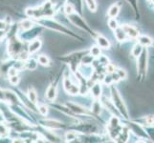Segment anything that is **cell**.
<instances>
[{
	"label": "cell",
	"instance_id": "obj_24",
	"mask_svg": "<svg viewBox=\"0 0 154 143\" xmlns=\"http://www.w3.org/2000/svg\"><path fill=\"white\" fill-rule=\"evenodd\" d=\"M116 67H115V65H113L112 63H108L107 65H106V73H114L115 71H116Z\"/></svg>",
	"mask_w": 154,
	"mask_h": 143
},
{
	"label": "cell",
	"instance_id": "obj_16",
	"mask_svg": "<svg viewBox=\"0 0 154 143\" xmlns=\"http://www.w3.org/2000/svg\"><path fill=\"white\" fill-rule=\"evenodd\" d=\"M85 2H86V5H87L88 9L91 10V12H93V13L96 12L97 8H98L96 0H85Z\"/></svg>",
	"mask_w": 154,
	"mask_h": 143
},
{
	"label": "cell",
	"instance_id": "obj_34",
	"mask_svg": "<svg viewBox=\"0 0 154 143\" xmlns=\"http://www.w3.org/2000/svg\"><path fill=\"white\" fill-rule=\"evenodd\" d=\"M147 1H148V2H150V0H147Z\"/></svg>",
	"mask_w": 154,
	"mask_h": 143
},
{
	"label": "cell",
	"instance_id": "obj_11",
	"mask_svg": "<svg viewBox=\"0 0 154 143\" xmlns=\"http://www.w3.org/2000/svg\"><path fill=\"white\" fill-rule=\"evenodd\" d=\"M143 49H144V47L137 42V43L133 46V48H132V50H131V55L133 56L134 58H137L142 54Z\"/></svg>",
	"mask_w": 154,
	"mask_h": 143
},
{
	"label": "cell",
	"instance_id": "obj_12",
	"mask_svg": "<svg viewBox=\"0 0 154 143\" xmlns=\"http://www.w3.org/2000/svg\"><path fill=\"white\" fill-rule=\"evenodd\" d=\"M40 46H41V42L39 40H35L33 42H31V44L29 46V52H31V54L35 52L36 51L39 50Z\"/></svg>",
	"mask_w": 154,
	"mask_h": 143
},
{
	"label": "cell",
	"instance_id": "obj_6",
	"mask_svg": "<svg viewBox=\"0 0 154 143\" xmlns=\"http://www.w3.org/2000/svg\"><path fill=\"white\" fill-rule=\"evenodd\" d=\"M113 31H114V36H115L116 40L120 42V43H124V42L130 40L128 38V36H127L126 34L125 33V31L122 29V27H120V26L117 29H115Z\"/></svg>",
	"mask_w": 154,
	"mask_h": 143
},
{
	"label": "cell",
	"instance_id": "obj_32",
	"mask_svg": "<svg viewBox=\"0 0 154 143\" xmlns=\"http://www.w3.org/2000/svg\"><path fill=\"white\" fill-rule=\"evenodd\" d=\"M150 2H151V3H153V4H154V0H150Z\"/></svg>",
	"mask_w": 154,
	"mask_h": 143
},
{
	"label": "cell",
	"instance_id": "obj_4",
	"mask_svg": "<svg viewBox=\"0 0 154 143\" xmlns=\"http://www.w3.org/2000/svg\"><path fill=\"white\" fill-rule=\"evenodd\" d=\"M133 121L143 127L154 126V115H147L145 116H142V118L133 119Z\"/></svg>",
	"mask_w": 154,
	"mask_h": 143
},
{
	"label": "cell",
	"instance_id": "obj_25",
	"mask_svg": "<svg viewBox=\"0 0 154 143\" xmlns=\"http://www.w3.org/2000/svg\"><path fill=\"white\" fill-rule=\"evenodd\" d=\"M38 111L42 115H46L48 114V108H47L46 105H40L38 107Z\"/></svg>",
	"mask_w": 154,
	"mask_h": 143
},
{
	"label": "cell",
	"instance_id": "obj_14",
	"mask_svg": "<svg viewBox=\"0 0 154 143\" xmlns=\"http://www.w3.org/2000/svg\"><path fill=\"white\" fill-rule=\"evenodd\" d=\"M56 88L54 86H51L48 88V90H47V93H46V97L50 99V100H54L56 98Z\"/></svg>",
	"mask_w": 154,
	"mask_h": 143
},
{
	"label": "cell",
	"instance_id": "obj_1",
	"mask_svg": "<svg viewBox=\"0 0 154 143\" xmlns=\"http://www.w3.org/2000/svg\"><path fill=\"white\" fill-rule=\"evenodd\" d=\"M137 78L138 81L143 82L146 79L148 69V50L147 48L143 49L142 54L137 58Z\"/></svg>",
	"mask_w": 154,
	"mask_h": 143
},
{
	"label": "cell",
	"instance_id": "obj_13",
	"mask_svg": "<svg viewBox=\"0 0 154 143\" xmlns=\"http://www.w3.org/2000/svg\"><path fill=\"white\" fill-rule=\"evenodd\" d=\"M121 126V120L118 116L113 115L109 120V128H117V127Z\"/></svg>",
	"mask_w": 154,
	"mask_h": 143
},
{
	"label": "cell",
	"instance_id": "obj_29",
	"mask_svg": "<svg viewBox=\"0 0 154 143\" xmlns=\"http://www.w3.org/2000/svg\"><path fill=\"white\" fill-rule=\"evenodd\" d=\"M65 13H67V14H71V13H74V7L72 6V5H67V6L65 7Z\"/></svg>",
	"mask_w": 154,
	"mask_h": 143
},
{
	"label": "cell",
	"instance_id": "obj_30",
	"mask_svg": "<svg viewBox=\"0 0 154 143\" xmlns=\"http://www.w3.org/2000/svg\"><path fill=\"white\" fill-rule=\"evenodd\" d=\"M8 75L9 76H17V69H14V68H12V69H10L9 72H8Z\"/></svg>",
	"mask_w": 154,
	"mask_h": 143
},
{
	"label": "cell",
	"instance_id": "obj_17",
	"mask_svg": "<svg viewBox=\"0 0 154 143\" xmlns=\"http://www.w3.org/2000/svg\"><path fill=\"white\" fill-rule=\"evenodd\" d=\"M92 94H94L95 97L99 98L102 94V88H100V85L99 84H95L94 86H92Z\"/></svg>",
	"mask_w": 154,
	"mask_h": 143
},
{
	"label": "cell",
	"instance_id": "obj_28",
	"mask_svg": "<svg viewBox=\"0 0 154 143\" xmlns=\"http://www.w3.org/2000/svg\"><path fill=\"white\" fill-rule=\"evenodd\" d=\"M100 102H96V103L94 104V106H93V112L96 113V114H100Z\"/></svg>",
	"mask_w": 154,
	"mask_h": 143
},
{
	"label": "cell",
	"instance_id": "obj_18",
	"mask_svg": "<svg viewBox=\"0 0 154 143\" xmlns=\"http://www.w3.org/2000/svg\"><path fill=\"white\" fill-rule=\"evenodd\" d=\"M117 73V75L119 76L120 79L121 80H123V79H125L127 77V73L125 70H124V69H122V68H118V69H116V71Z\"/></svg>",
	"mask_w": 154,
	"mask_h": 143
},
{
	"label": "cell",
	"instance_id": "obj_7",
	"mask_svg": "<svg viewBox=\"0 0 154 143\" xmlns=\"http://www.w3.org/2000/svg\"><path fill=\"white\" fill-rule=\"evenodd\" d=\"M129 136H130V130L129 128L125 126H123V129H122L121 133L119 134V136L116 137V141L117 142H127L129 139Z\"/></svg>",
	"mask_w": 154,
	"mask_h": 143
},
{
	"label": "cell",
	"instance_id": "obj_21",
	"mask_svg": "<svg viewBox=\"0 0 154 143\" xmlns=\"http://www.w3.org/2000/svg\"><path fill=\"white\" fill-rule=\"evenodd\" d=\"M38 62L40 63L41 65H43V66L49 65V63H50L49 57H48V56H46V55H39V56H38Z\"/></svg>",
	"mask_w": 154,
	"mask_h": 143
},
{
	"label": "cell",
	"instance_id": "obj_8",
	"mask_svg": "<svg viewBox=\"0 0 154 143\" xmlns=\"http://www.w3.org/2000/svg\"><path fill=\"white\" fill-rule=\"evenodd\" d=\"M97 43H98V46L100 48H103V49H110V47H111L110 41L102 34L97 35Z\"/></svg>",
	"mask_w": 154,
	"mask_h": 143
},
{
	"label": "cell",
	"instance_id": "obj_20",
	"mask_svg": "<svg viewBox=\"0 0 154 143\" xmlns=\"http://www.w3.org/2000/svg\"><path fill=\"white\" fill-rule=\"evenodd\" d=\"M28 97H29V99L31 100L32 102H34V103L36 102V99H38V94H36L35 90H33V89H30L29 90Z\"/></svg>",
	"mask_w": 154,
	"mask_h": 143
},
{
	"label": "cell",
	"instance_id": "obj_15",
	"mask_svg": "<svg viewBox=\"0 0 154 143\" xmlns=\"http://www.w3.org/2000/svg\"><path fill=\"white\" fill-rule=\"evenodd\" d=\"M144 129L148 136V139H149L152 142H154V126L144 127Z\"/></svg>",
	"mask_w": 154,
	"mask_h": 143
},
{
	"label": "cell",
	"instance_id": "obj_23",
	"mask_svg": "<svg viewBox=\"0 0 154 143\" xmlns=\"http://www.w3.org/2000/svg\"><path fill=\"white\" fill-rule=\"evenodd\" d=\"M21 28L23 30H29L32 28V26H33V23L31 22L29 20H24L23 22H21Z\"/></svg>",
	"mask_w": 154,
	"mask_h": 143
},
{
	"label": "cell",
	"instance_id": "obj_27",
	"mask_svg": "<svg viewBox=\"0 0 154 143\" xmlns=\"http://www.w3.org/2000/svg\"><path fill=\"white\" fill-rule=\"evenodd\" d=\"M104 83L106 84V85H108V86H111V85H112V83H114L113 80H112V77H111L110 73H109V76H106L104 77Z\"/></svg>",
	"mask_w": 154,
	"mask_h": 143
},
{
	"label": "cell",
	"instance_id": "obj_3",
	"mask_svg": "<svg viewBox=\"0 0 154 143\" xmlns=\"http://www.w3.org/2000/svg\"><path fill=\"white\" fill-rule=\"evenodd\" d=\"M122 29L125 31V33L126 34V35L128 36L129 39L132 40H137V38L139 37L140 34V31L138 30L136 27H134L133 25H130V24H123L121 26Z\"/></svg>",
	"mask_w": 154,
	"mask_h": 143
},
{
	"label": "cell",
	"instance_id": "obj_26",
	"mask_svg": "<svg viewBox=\"0 0 154 143\" xmlns=\"http://www.w3.org/2000/svg\"><path fill=\"white\" fill-rule=\"evenodd\" d=\"M10 82L13 84V85H17L19 82V77L17 76H10Z\"/></svg>",
	"mask_w": 154,
	"mask_h": 143
},
{
	"label": "cell",
	"instance_id": "obj_31",
	"mask_svg": "<svg viewBox=\"0 0 154 143\" xmlns=\"http://www.w3.org/2000/svg\"><path fill=\"white\" fill-rule=\"evenodd\" d=\"M75 136H76V135L74 134V133H68V134L66 135V137H67V139H68V140H72V139H75Z\"/></svg>",
	"mask_w": 154,
	"mask_h": 143
},
{
	"label": "cell",
	"instance_id": "obj_10",
	"mask_svg": "<svg viewBox=\"0 0 154 143\" xmlns=\"http://www.w3.org/2000/svg\"><path fill=\"white\" fill-rule=\"evenodd\" d=\"M120 10H121V7L119 4H113L112 6H110V8L108 9V12H107V14L109 17H112V18H116L118 16V14L120 13Z\"/></svg>",
	"mask_w": 154,
	"mask_h": 143
},
{
	"label": "cell",
	"instance_id": "obj_33",
	"mask_svg": "<svg viewBox=\"0 0 154 143\" xmlns=\"http://www.w3.org/2000/svg\"><path fill=\"white\" fill-rule=\"evenodd\" d=\"M151 59H154V56H151Z\"/></svg>",
	"mask_w": 154,
	"mask_h": 143
},
{
	"label": "cell",
	"instance_id": "obj_22",
	"mask_svg": "<svg viewBox=\"0 0 154 143\" xmlns=\"http://www.w3.org/2000/svg\"><path fill=\"white\" fill-rule=\"evenodd\" d=\"M90 52H91L92 56L98 57L100 55V48L99 46H93L91 47V49H90Z\"/></svg>",
	"mask_w": 154,
	"mask_h": 143
},
{
	"label": "cell",
	"instance_id": "obj_2",
	"mask_svg": "<svg viewBox=\"0 0 154 143\" xmlns=\"http://www.w3.org/2000/svg\"><path fill=\"white\" fill-rule=\"evenodd\" d=\"M111 97H112V103L114 104L117 111H118L120 115L123 116L125 119L128 120L129 119L128 110H127V107L124 101L123 97H122L120 92L115 86H111Z\"/></svg>",
	"mask_w": 154,
	"mask_h": 143
},
{
	"label": "cell",
	"instance_id": "obj_19",
	"mask_svg": "<svg viewBox=\"0 0 154 143\" xmlns=\"http://www.w3.org/2000/svg\"><path fill=\"white\" fill-rule=\"evenodd\" d=\"M108 27L112 31H114L115 29H117V28L119 27V24H118V22H117L116 18H112V17L109 18V20H108Z\"/></svg>",
	"mask_w": 154,
	"mask_h": 143
},
{
	"label": "cell",
	"instance_id": "obj_9",
	"mask_svg": "<svg viewBox=\"0 0 154 143\" xmlns=\"http://www.w3.org/2000/svg\"><path fill=\"white\" fill-rule=\"evenodd\" d=\"M125 1L132 7L134 14H135V18H136V20L139 21L141 18V13H140L139 5H138V0H125Z\"/></svg>",
	"mask_w": 154,
	"mask_h": 143
},
{
	"label": "cell",
	"instance_id": "obj_5",
	"mask_svg": "<svg viewBox=\"0 0 154 143\" xmlns=\"http://www.w3.org/2000/svg\"><path fill=\"white\" fill-rule=\"evenodd\" d=\"M138 43L141 44L144 48L148 47H154V39L151 38L150 36L146 35V34H140L139 37L137 38Z\"/></svg>",
	"mask_w": 154,
	"mask_h": 143
}]
</instances>
